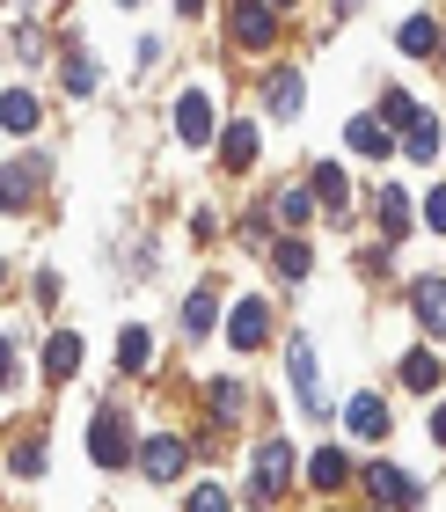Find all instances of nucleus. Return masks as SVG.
Returning a JSON list of instances; mask_svg holds the SVG:
<instances>
[{
	"instance_id": "nucleus-1",
	"label": "nucleus",
	"mask_w": 446,
	"mask_h": 512,
	"mask_svg": "<svg viewBox=\"0 0 446 512\" xmlns=\"http://www.w3.org/2000/svg\"><path fill=\"white\" fill-rule=\"evenodd\" d=\"M286 476H293V447H286V439H264L256 461H249V505H278Z\"/></svg>"
},
{
	"instance_id": "nucleus-2",
	"label": "nucleus",
	"mask_w": 446,
	"mask_h": 512,
	"mask_svg": "<svg viewBox=\"0 0 446 512\" xmlns=\"http://www.w3.org/2000/svg\"><path fill=\"white\" fill-rule=\"evenodd\" d=\"M227 37L242 44V52H264V44L278 37V8L271 0H234L227 8Z\"/></svg>"
},
{
	"instance_id": "nucleus-3",
	"label": "nucleus",
	"mask_w": 446,
	"mask_h": 512,
	"mask_svg": "<svg viewBox=\"0 0 446 512\" xmlns=\"http://www.w3.org/2000/svg\"><path fill=\"white\" fill-rule=\"evenodd\" d=\"M88 447H96L103 469H125V461H132V432H125V410H117V403L96 410V432H88Z\"/></svg>"
},
{
	"instance_id": "nucleus-4",
	"label": "nucleus",
	"mask_w": 446,
	"mask_h": 512,
	"mask_svg": "<svg viewBox=\"0 0 446 512\" xmlns=\"http://www.w3.org/2000/svg\"><path fill=\"white\" fill-rule=\"evenodd\" d=\"M366 491L381 498V505H395V512L425 498V491H417V476H403V469H395V461H366Z\"/></svg>"
},
{
	"instance_id": "nucleus-5",
	"label": "nucleus",
	"mask_w": 446,
	"mask_h": 512,
	"mask_svg": "<svg viewBox=\"0 0 446 512\" xmlns=\"http://www.w3.org/2000/svg\"><path fill=\"white\" fill-rule=\"evenodd\" d=\"M264 337H271V308H264V300H234V315H227V344L256 352Z\"/></svg>"
},
{
	"instance_id": "nucleus-6",
	"label": "nucleus",
	"mask_w": 446,
	"mask_h": 512,
	"mask_svg": "<svg viewBox=\"0 0 446 512\" xmlns=\"http://www.w3.org/2000/svg\"><path fill=\"white\" fill-rule=\"evenodd\" d=\"M176 132L191 139V147L213 139V96H205V88H183V96H176Z\"/></svg>"
},
{
	"instance_id": "nucleus-7",
	"label": "nucleus",
	"mask_w": 446,
	"mask_h": 512,
	"mask_svg": "<svg viewBox=\"0 0 446 512\" xmlns=\"http://www.w3.org/2000/svg\"><path fill=\"white\" fill-rule=\"evenodd\" d=\"M139 469H147L154 483H176V476H183V439H169V432H154L147 447H139Z\"/></svg>"
},
{
	"instance_id": "nucleus-8",
	"label": "nucleus",
	"mask_w": 446,
	"mask_h": 512,
	"mask_svg": "<svg viewBox=\"0 0 446 512\" xmlns=\"http://www.w3.org/2000/svg\"><path fill=\"white\" fill-rule=\"evenodd\" d=\"M410 308H417V322H425V337H446V278H417Z\"/></svg>"
},
{
	"instance_id": "nucleus-9",
	"label": "nucleus",
	"mask_w": 446,
	"mask_h": 512,
	"mask_svg": "<svg viewBox=\"0 0 446 512\" xmlns=\"http://www.w3.org/2000/svg\"><path fill=\"white\" fill-rule=\"evenodd\" d=\"M293 395H300V403H308V410H322V366H315V352H308V337H293Z\"/></svg>"
},
{
	"instance_id": "nucleus-10",
	"label": "nucleus",
	"mask_w": 446,
	"mask_h": 512,
	"mask_svg": "<svg viewBox=\"0 0 446 512\" xmlns=\"http://www.w3.org/2000/svg\"><path fill=\"white\" fill-rule=\"evenodd\" d=\"M37 183H44V161H22V169H0V205H8V213H22V205L37 198Z\"/></svg>"
},
{
	"instance_id": "nucleus-11",
	"label": "nucleus",
	"mask_w": 446,
	"mask_h": 512,
	"mask_svg": "<svg viewBox=\"0 0 446 512\" xmlns=\"http://www.w3.org/2000/svg\"><path fill=\"white\" fill-rule=\"evenodd\" d=\"M344 139H351V154H366V161H388V154H395V139H388L381 118H351Z\"/></svg>"
},
{
	"instance_id": "nucleus-12",
	"label": "nucleus",
	"mask_w": 446,
	"mask_h": 512,
	"mask_svg": "<svg viewBox=\"0 0 446 512\" xmlns=\"http://www.w3.org/2000/svg\"><path fill=\"white\" fill-rule=\"evenodd\" d=\"M344 425L359 432V439H381V432H388V403H381V395H351Z\"/></svg>"
},
{
	"instance_id": "nucleus-13",
	"label": "nucleus",
	"mask_w": 446,
	"mask_h": 512,
	"mask_svg": "<svg viewBox=\"0 0 446 512\" xmlns=\"http://www.w3.org/2000/svg\"><path fill=\"white\" fill-rule=\"evenodd\" d=\"M256 154H264V139H256V125H227V132H220V161H227V169H249Z\"/></svg>"
},
{
	"instance_id": "nucleus-14",
	"label": "nucleus",
	"mask_w": 446,
	"mask_h": 512,
	"mask_svg": "<svg viewBox=\"0 0 446 512\" xmlns=\"http://www.w3.org/2000/svg\"><path fill=\"white\" fill-rule=\"evenodd\" d=\"M308 191H315V205H330V213H344V169H337V161H315V169H308Z\"/></svg>"
},
{
	"instance_id": "nucleus-15",
	"label": "nucleus",
	"mask_w": 446,
	"mask_h": 512,
	"mask_svg": "<svg viewBox=\"0 0 446 512\" xmlns=\"http://www.w3.org/2000/svg\"><path fill=\"white\" fill-rule=\"evenodd\" d=\"M74 366H81V337H74V330H52V352H44V374H52V381H74Z\"/></svg>"
},
{
	"instance_id": "nucleus-16",
	"label": "nucleus",
	"mask_w": 446,
	"mask_h": 512,
	"mask_svg": "<svg viewBox=\"0 0 446 512\" xmlns=\"http://www.w3.org/2000/svg\"><path fill=\"white\" fill-rule=\"evenodd\" d=\"M373 213H381V235H388V242L410 235V198H403V191H381V198H373Z\"/></svg>"
},
{
	"instance_id": "nucleus-17",
	"label": "nucleus",
	"mask_w": 446,
	"mask_h": 512,
	"mask_svg": "<svg viewBox=\"0 0 446 512\" xmlns=\"http://www.w3.org/2000/svg\"><path fill=\"white\" fill-rule=\"evenodd\" d=\"M213 308H220V300H213V286H198L191 300H183V337H191V344H198L205 330H213Z\"/></svg>"
},
{
	"instance_id": "nucleus-18",
	"label": "nucleus",
	"mask_w": 446,
	"mask_h": 512,
	"mask_svg": "<svg viewBox=\"0 0 446 512\" xmlns=\"http://www.w3.org/2000/svg\"><path fill=\"white\" fill-rule=\"evenodd\" d=\"M271 264H278V278H308L315 271V249L308 242H271Z\"/></svg>"
},
{
	"instance_id": "nucleus-19",
	"label": "nucleus",
	"mask_w": 446,
	"mask_h": 512,
	"mask_svg": "<svg viewBox=\"0 0 446 512\" xmlns=\"http://www.w3.org/2000/svg\"><path fill=\"white\" fill-rule=\"evenodd\" d=\"M308 476H315V491H344V476H351V461H344L337 447H322V454L308 461Z\"/></svg>"
},
{
	"instance_id": "nucleus-20",
	"label": "nucleus",
	"mask_w": 446,
	"mask_h": 512,
	"mask_svg": "<svg viewBox=\"0 0 446 512\" xmlns=\"http://www.w3.org/2000/svg\"><path fill=\"white\" fill-rule=\"evenodd\" d=\"M264 103H271V118H293V110H300V74H293V66H286V74H271Z\"/></svg>"
},
{
	"instance_id": "nucleus-21",
	"label": "nucleus",
	"mask_w": 446,
	"mask_h": 512,
	"mask_svg": "<svg viewBox=\"0 0 446 512\" xmlns=\"http://www.w3.org/2000/svg\"><path fill=\"white\" fill-rule=\"evenodd\" d=\"M271 213L286 220V227H308V213H315V191H308V183H293V191H278V205H271Z\"/></svg>"
},
{
	"instance_id": "nucleus-22",
	"label": "nucleus",
	"mask_w": 446,
	"mask_h": 512,
	"mask_svg": "<svg viewBox=\"0 0 446 512\" xmlns=\"http://www.w3.org/2000/svg\"><path fill=\"white\" fill-rule=\"evenodd\" d=\"M403 154H410V161H432V154H439V125H432V118H410V125H403Z\"/></svg>"
},
{
	"instance_id": "nucleus-23",
	"label": "nucleus",
	"mask_w": 446,
	"mask_h": 512,
	"mask_svg": "<svg viewBox=\"0 0 446 512\" xmlns=\"http://www.w3.org/2000/svg\"><path fill=\"white\" fill-rule=\"evenodd\" d=\"M395 44L425 59V52H439V22H432V15H410V22H403V37H395Z\"/></svg>"
},
{
	"instance_id": "nucleus-24",
	"label": "nucleus",
	"mask_w": 446,
	"mask_h": 512,
	"mask_svg": "<svg viewBox=\"0 0 446 512\" xmlns=\"http://www.w3.org/2000/svg\"><path fill=\"white\" fill-rule=\"evenodd\" d=\"M403 388L432 395V388H439V359H432V352H410V359H403Z\"/></svg>"
},
{
	"instance_id": "nucleus-25",
	"label": "nucleus",
	"mask_w": 446,
	"mask_h": 512,
	"mask_svg": "<svg viewBox=\"0 0 446 512\" xmlns=\"http://www.w3.org/2000/svg\"><path fill=\"white\" fill-rule=\"evenodd\" d=\"M0 125H8V132H37V103L22 96V88H15V96H0Z\"/></svg>"
},
{
	"instance_id": "nucleus-26",
	"label": "nucleus",
	"mask_w": 446,
	"mask_h": 512,
	"mask_svg": "<svg viewBox=\"0 0 446 512\" xmlns=\"http://www.w3.org/2000/svg\"><path fill=\"white\" fill-rule=\"evenodd\" d=\"M154 359V344H147V330H125L117 337V366H125V374H139V366Z\"/></svg>"
},
{
	"instance_id": "nucleus-27",
	"label": "nucleus",
	"mask_w": 446,
	"mask_h": 512,
	"mask_svg": "<svg viewBox=\"0 0 446 512\" xmlns=\"http://www.w3.org/2000/svg\"><path fill=\"white\" fill-rule=\"evenodd\" d=\"M213 417L220 425H242V388L234 381H213Z\"/></svg>"
},
{
	"instance_id": "nucleus-28",
	"label": "nucleus",
	"mask_w": 446,
	"mask_h": 512,
	"mask_svg": "<svg viewBox=\"0 0 446 512\" xmlns=\"http://www.w3.org/2000/svg\"><path fill=\"white\" fill-rule=\"evenodd\" d=\"M66 88H74V96L96 88V59H88V52H66Z\"/></svg>"
},
{
	"instance_id": "nucleus-29",
	"label": "nucleus",
	"mask_w": 446,
	"mask_h": 512,
	"mask_svg": "<svg viewBox=\"0 0 446 512\" xmlns=\"http://www.w3.org/2000/svg\"><path fill=\"white\" fill-rule=\"evenodd\" d=\"M417 118V103L403 96V88H388V96H381V125H410Z\"/></svg>"
},
{
	"instance_id": "nucleus-30",
	"label": "nucleus",
	"mask_w": 446,
	"mask_h": 512,
	"mask_svg": "<svg viewBox=\"0 0 446 512\" xmlns=\"http://www.w3.org/2000/svg\"><path fill=\"white\" fill-rule=\"evenodd\" d=\"M8 461H15V476H44V447H37V439H22Z\"/></svg>"
},
{
	"instance_id": "nucleus-31",
	"label": "nucleus",
	"mask_w": 446,
	"mask_h": 512,
	"mask_svg": "<svg viewBox=\"0 0 446 512\" xmlns=\"http://www.w3.org/2000/svg\"><path fill=\"white\" fill-rule=\"evenodd\" d=\"M191 512H227V491H213V483H205V491H191Z\"/></svg>"
},
{
	"instance_id": "nucleus-32",
	"label": "nucleus",
	"mask_w": 446,
	"mask_h": 512,
	"mask_svg": "<svg viewBox=\"0 0 446 512\" xmlns=\"http://www.w3.org/2000/svg\"><path fill=\"white\" fill-rule=\"evenodd\" d=\"M425 227H439V235H446V191H432V198H425Z\"/></svg>"
},
{
	"instance_id": "nucleus-33",
	"label": "nucleus",
	"mask_w": 446,
	"mask_h": 512,
	"mask_svg": "<svg viewBox=\"0 0 446 512\" xmlns=\"http://www.w3.org/2000/svg\"><path fill=\"white\" fill-rule=\"evenodd\" d=\"M0 388H15V344L0 337Z\"/></svg>"
},
{
	"instance_id": "nucleus-34",
	"label": "nucleus",
	"mask_w": 446,
	"mask_h": 512,
	"mask_svg": "<svg viewBox=\"0 0 446 512\" xmlns=\"http://www.w3.org/2000/svg\"><path fill=\"white\" fill-rule=\"evenodd\" d=\"M432 439H439V447H446V410H439V417H432Z\"/></svg>"
},
{
	"instance_id": "nucleus-35",
	"label": "nucleus",
	"mask_w": 446,
	"mask_h": 512,
	"mask_svg": "<svg viewBox=\"0 0 446 512\" xmlns=\"http://www.w3.org/2000/svg\"><path fill=\"white\" fill-rule=\"evenodd\" d=\"M176 8H183V15H198V8H205V0H176Z\"/></svg>"
},
{
	"instance_id": "nucleus-36",
	"label": "nucleus",
	"mask_w": 446,
	"mask_h": 512,
	"mask_svg": "<svg viewBox=\"0 0 446 512\" xmlns=\"http://www.w3.org/2000/svg\"><path fill=\"white\" fill-rule=\"evenodd\" d=\"M337 8H344V15H351V8H359V0H337Z\"/></svg>"
},
{
	"instance_id": "nucleus-37",
	"label": "nucleus",
	"mask_w": 446,
	"mask_h": 512,
	"mask_svg": "<svg viewBox=\"0 0 446 512\" xmlns=\"http://www.w3.org/2000/svg\"><path fill=\"white\" fill-rule=\"evenodd\" d=\"M271 8H293V0H271Z\"/></svg>"
}]
</instances>
